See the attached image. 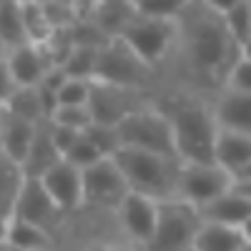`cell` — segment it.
<instances>
[{"label": "cell", "instance_id": "6da1fadb", "mask_svg": "<svg viewBox=\"0 0 251 251\" xmlns=\"http://www.w3.org/2000/svg\"><path fill=\"white\" fill-rule=\"evenodd\" d=\"M174 46L199 83H224L231 63L246 53L228 35L221 15L206 0H188L174 20Z\"/></svg>", "mask_w": 251, "mask_h": 251}, {"label": "cell", "instance_id": "7a4b0ae2", "mask_svg": "<svg viewBox=\"0 0 251 251\" xmlns=\"http://www.w3.org/2000/svg\"><path fill=\"white\" fill-rule=\"evenodd\" d=\"M161 111L171 123L174 151L178 161H211L214 138L219 131L211 108L196 98H174Z\"/></svg>", "mask_w": 251, "mask_h": 251}, {"label": "cell", "instance_id": "3957f363", "mask_svg": "<svg viewBox=\"0 0 251 251\" xmlns=\"http://www.w3.org/2000/svg\"><path fill=\"white\" fill-rule=\"evenodd\" d=\"M118 166V171L128 186V191L146 194L156 201L174 199V183L178 171L176 156H163L143 149H131V146H118L111 156Z\"/></svg>", "mask_w": 251, "mask_h": 251}, {"label": "cell", "instance_id": "277c9868", "mask_svg": "<svg viewBox=\"0 0 251 251\" xmlns=\"http://www.w3.org/2000/svg\"><path fill=\"white\" fill-rule=\"evenodd\" d=\"M199 226H201V214L196 206L181 199H163L158 201L153 234L141 249L143 251H191Z\"/></svg>", "mask_w": 251, "mask_h": 251}, {"label": "cell", "instance_id": "5b68a950", "mask_svg": "<svg viewBox=\"0 0 251 251\" xmlns=\"http://www.w3.org/2000/svg\"><path fill=\"white\" fill-rule=\"evenodd\" d=\"M116 136H118V146H131V149L176 156L171 123L166 118V113L156 106H141L123 121H118Z\"/></svg>", "mask_w": 251, "mask_h": 251}, {"label": "cell", "instance_id": "8992f818", "mask_svg": "<svg viewBox=\"0 0 251 251\" xmlns=\"http://www.w3.org/2000/svg\"><path fill=\"white\" fill-rule=\"evenodd\" d=\"M236 181L214 161H181L174 183V199H181L196 208L228 191Z\"/></svg>", "mask_w": 251, "mask_h": 251}, {"label": "cell", "instance_id": "52a82bcc", "mask_svg": "<svg viewBox=\"0 0 251 251\" xmlns=\"http://www.w3.org/2000/svg\"><path fill=\"white\" fill-rule=\"evenodd\" d=\"M149 73H151V68L116 35L108 46H98L91 80L118 83V86H128V88L141 91L146 86Z\"/></svg>", "mask_w": 251, "mask_h": 251}, {"label": "cell", "instance_id": "ba28073f", "mask_svg": "<svg viewBox=\"0 0 251 251\" xmlns=\"http://www.w3.org/2000/svg\"><path fill=\"white\" fill-rule=\"evenodd\" d=\"M118 38L151 68L174 48V20H156L133 13Z\"/></svg>", "mask_w": 251, "mask_h": 251}, {"label": "cell", "instance_id": "9c48e42d", "mask_svg": "<svg viewBox=\"0 0 251 251\" xmlns=\"http://www.w3.org/2000/svg\"><path fill=\"white\" fill-rule=\"evenodd\" d=\"M88 111L93 116V123L103 126H116L136 108L146 106L141 100L138 88L118 86V83H106V80H91V93H88Z\"/></svg>", "mask_w": 251, "mask_h": 251}, {"label": "cell", "instance_id": "30bf717a", "mask_svg": "<svg viewBox=\"0 0 251 251\" xmlns=\"http://www.w3.org/2000/svg\"><path fill=\"white\" fill-rule=\"evenodd\" d=\"M83 176V206L86 203H96L100 208L113 206L126 196L128 186H126L118 166L111 156H103L98 161H93L91 166L80 169Z\"/></svg>", "mask_w": 251, "mask_h": 251}, {"label": "cell", "instance_id": "8fae6325", "mask_svg": "<svg viewBox=\"0 0 251 251\" xmlns=\"http://www.w3.org/2000/svg\"><path fill=\"white\" fill-rule=\"evenodd\" d=\"M63 211L53 203V199L48 196L46 186L40 183L38 176H25L23 183H20L13 208H10V219H20V221H28L35 226H43L48 228Z\"/></svg>", "mask_w": 251, "mask_h": 251}, {"label": "cell", "instance_id": "7c38bea8", "mask_svg": "<svg viewBox=\"0 0 251 251\" xmlns=\"http://www.w3.org/2000/svg\"><path fill=\"white\" fill-rule=\"evenodd\" d=\"M156 214H158V201L146 194L126 191V196L116 203L118 224L128 234V239L136 241L138 246H143L151 239L153 226H156Z\"/></svg>", "mask_w": 251, "mask_h": 251}, {"label": "cell", "instance_id": "4fadbf2b", "mask_svg": "<svg viewBox=\"0 0 251 251\" xmlns=\"http://www.w3.org/2000/svg\"><path fill=\"white\" fill-rule=\"evenodd\" d=\"M211 161L231 176L236 183H249L251 171V133L241 131H216Z\"/></svg>", "mask_w": 251, "mask_h": 251}, {"label": "cell", "instance_id": "5bb4252c", "mask_svg": "<svg viewBox=\"0 0 251 251\" xmlns=\"http://www.w3.org/2000/svg\"><path fill=\"white\" fill-rule=\"evenodd\" d=\"M38 178L60 211H75L83 206V176L78 166L60 158Z\"/></svg>", "mask_w": 251, "mask_h": 251}, {"label": "cell", "instance_id": "9a60e30c", "mask_svg": "<svg viewBox=\"0 0 251 251\" xmlns=\"http://www.w3.org/2000/svg\"><path fill=\"white\" fill-rule=\"evenodd\" d=\"M203 221H219L228 226H246L251 219V199H249V183H234L228 191L208 201L199 208Z\"/></svg>", "mask_w": 251, "mask_h": 251}, {"label": "cell", "instance_id": "2e32d148", "mask_svg": "<svg viewBox=\"0 0 251 251\" xmlns=\"http://www.w3.org/2000/svg\"><path fill=\"white\" fill-rule=\"evenodd\" d=\"M5 63L18 86H38L43 80V75L53 68L43 46L38 43H23V46L10 48L5 55Z\"/></svg>", "mask_w": 251, "mask_h": 251}, {"label": "cell", "instance_id": "e0dca14e", "mask_svg": "<svg viewBox=\"0 0 251 251\" xmlns=\"http://www.w3.org/2000/svg\"><path fill=\"white\" fill-rule=\"evenodd\" d=\"M191 251H249V228L201 219Z\"/></svg>", "mask_w": 251, "mask_h": 251}, {"label": "cell", "instance_id": "ac0fdd59", "mask_svg": "<svg viewBox=\"0 0 251 251\" xmlns=\"http://www.w3.org/2000/svg\"><path fill=\"white\" fill-rule=\"evenodd\" d=\"M214 123L221 131H241L251 133V93L221 88L216 106L211 108Z\"/></svg>", "mask_w": 251, "mask_h": 251}, {"label": "cell", "instance_id": "d6986e66", "mask_svg": "<svg viewBox=\"0 0 251 251\" xmlns=\"http://www.w3.org/2000/svg\"><path fill=\"white\" fill-rule=\"evenodd\" d=\"M60 161V151L55 149L53 143V136H50V123L43 121L38 123V128L33 133V141L25 151V158H23V174L25 176H43L53 163Z\"/></svg>", "mask_w": 251, "mask_h": 251}, {"label": "cell", "instance_id": "ffe728a7", "mask_svg": "<svg viewBox=\"0 0 251 251\" xmlns=\"http://www.w3.org/2000/svg\"><path fill=\"white\" fill-rule=\"evenodd\" d=\"M35 128H38V123H30L25 118H20V116L10 113L8 108H0V143H3V149L18 163H23ZM20 169H23V166H20Z\"/></svg>", "mask_w": 251, "mask_h": 251}, {"label": "cell", "instance_id": "44dd1931", "mask_svg": "<svg viewBox=\"0 0 251 251\" xmlns=\"http://www.w3.org/2000/svg\"><path fill=\"white\" fill-rule=\"evenodd\" d=\"M0 40L8 46V50L30 43L25 33L23 3H18V0H0Z\"/></svg>", "mask_w": 251, "mask_h": 251}, {"label": "cell", "instance_id": "7402d4cb", "mask_svg": "<svg viewBox=\"0 0 251 251\" xmlns=\"http://www.w3.org/2000/svg\"><path fill=\"white\" fill-rule=\"evenodd\" d=\"M23 178L25 174L20 169V163L0 143V216H10L15 194H18L20 183H23Z\"/></svg>", "mask_w": 251, "mask_h": 251}, {"label": "cell", "instance_id": "603a6c76", "mask_svg": "<svg viewBox=\"0 0 251 251\" xmlns=\"http://www.w3.org/2000/svg\"><path fill=\"white\" fill-rule=\"evenodd\" d=\"M5 241L10 246H15L18 251H46V249H50L48 228L28 224V221H20V219H10Z\"/></svg>", "mask_w": 251, "mask_h": 251}, {"label": "cell", "instance_id": "cb8c5ba5", "mask_svg": "<svg viewBox=\"0 0 251 251\" xmlns=\"http://www.w3.org/2000/svg\"><path fill=\"white\" fill-rule=\"evenodd\" d=\"M228 35L234 38V43L244 50H249V23H251V8L249 0H239L234 8H228L226 13H219Z\"/></svg>", "mask_w": 251, "mask_h": 251}, {"label": "cell", "instance_id": "d4e9b609", "mask_svg": "<svg viewBox=\"0 0 251 251\" xmlns=\"http://www.w3.org/2000/svg\"><path fill=\"white\" fill-rule=\"evenodd\" d=\"M188 0H131L133 13L156 20H176Z\"/></svg>", "mask_w": 251, "mask_h": 251}, {"label": "cell", "instance_id": "484cf974", "mask_svg": "<svg viewBox=\"0 0 251 251\" xmlns=\"http://www.w3.org/2000/svg\"><path fill=\"white\" fill-rule=\"evenodd\" d=\"M53 126H60V128H71V131H86L93 123V116L88 111V106H55L50 111L48 118Z\"/></svg>", "mask_w": 251, "mask_h": 251}, {"label": "cell", "instance_id": "4316f807", "mask_svg": "<svg viewBox=\"0 0 251 251\" xmlns=\"http://www.w3.org/2000/svg\"><path fill=\"white\" fill-rule=\"evenodd\" d=\"M88 93H91V80L66 78L55 88V106H86Z\"/></svg>", "mask_w": 251, "mask_h": 251}, {"label": "cell", "instance_id": "83f0119b", "mask_svg": "<svg viewBox=\"0 0 251 251\" xmlns=\"http://www.w3.org/2000/svg\"><path fill=\"white\" fill-rule=\"evenodd\" d=\"M98 158H103L100 151L88 141V136L83 133V131L75 133V138L71 141V146H68L66 151H63V161H68V163L78 166V169H86V166H91V163L98 161Z\"/></svg>", "mask_w": 251, "mask_h": 251}, {"label": "cell", "instance_id": "f1b7e54d", "mask_svg": "<svg viewBox=\"0 0 251 251\" xmlns=\"http://www.w3.org/2000/svg\"><path fill=\"white\" fill-rule=\"evenodd\" d=\"M221 88L251 93V60H249V50L241 53V55L231 63V68H228L226 75H224Z\"/></svg>", "mask_w": 251, "mask_h": 251}, {"label": "cell", "instance_id": "f546056e", "mask_svg": "<svg viewBox=\"0 0 251 251\" xmlns=\"http://www.w3.org/2000/svg\"><path fill=\"white\" fill-rule=\"evenodd\" d=\"M18 91V83L8 68V63L5 60H0V108L5 106V103L13 98V93Z\"/></svg>", "mask_w": 251, "mask_h": 251}, {"label": "cell", "instance_id": "4dcf8cb0", "mask_svg": "<svg viewBox=\"0 0 251 251\" xmlns=\"http://www.w3.org/2000/svg\"><path fill=\"white\" fill-rule=\"evenodd\" d=\"M86 251H128V249L116 246V244H103V241H98V244H91Z\"/></svg>", "mask_w": 251, "mask_h": 251}, {"label": "cell", "instance_id": "1f68e13d", "mask_svg": "<svg viewBox=\"0 0 251 251\" xmlns=\"http://www.w3.org/2000/svg\"><path fill=\"white\" fill-rule=\"evenodd\" d=\"M8 224H10V216H0V244L8 239Z\"/></svg>", "mask_w": 251, "mask_h": 251}, {"label": "cell", "instance_id": "d6a6232c", "mask_svg": "<svg viewBox=\"0 0 251 251\" xmlns=\"http://www.w3.org/2000/svg\"><path fill=\"white\" fill-rule=\"evenodd\" d=\"M30 3H35V5H40V8H48V5L55 3V0H30Z\"/></svg>", "mask_w": 251, "mask_h": 251}, {"label": "cell", "instance_id": "836d02e7", "mask_svg": "<svg viewBox=\"0 0 251 251\" xmlns=\"http://www.w3.org/2000/svg\"><path fill=\"white\" fill-rule=\"evenodd\" d=\"M5 55H8V46L0 40V60H5Z\"/></svg>", "mask_w": 251, "mask_h": 251}, {"label": "cell", "instance_id": "e575fe53", "mask_svg": "<svg viewBox=\"0 0 251 251\" xmlns=\"http://www.w3.org/2000/svg\"><path fill=\"white\" fill-rule=\"evenodd\" d=\"M0 251H18L15 246H10L8 241H3V244H0Z\"/></svg>", "mask_w": 251, "mask_h": 251}, {"label": "cell", "instance_id": "d590c367", "mask_svg": "<svg viewBox=\"0 0 251 251\" xmlns=\"http://www.w3.org/2000/svg\"><path fill=\"white\" fill-rule=\"evenodd\" d=\"M18 3H30V0H18Z\"/></svg>", "mask_w": 251, "mask_h": 251}, {"label": "cell", "instance_id": "8d00e7d4", "mask_svg": "<svg viewBox=\"0 0 251 251\" xmlns=\"http://www.w3.org/2000/svg\"><path fill=\"white\" fill-rule=\"evenodd\" d=\"M46 251H50V249H46Z\"/></svg>", "mask_w": 251, "mask_h": 251}]
</instances>
